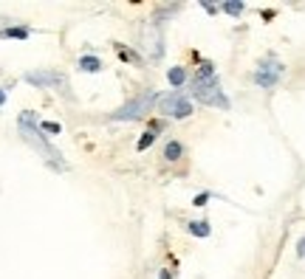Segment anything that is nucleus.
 <instances>
[{
    "label": "nucleus",
    "instance_id": "f03ea898",
    "mask_svg": "<svg viewBox=\"0 0 305 279\" xmlns=\"http://www.w3.org/2000/svg\"><path fill=\"white\" fill-rule=\"evenodd\" d=\"M192 96L201 102V105H212V108H220V110H229V99L223 96L220 90V82L218 79H192Z\"/></svg>",
    "mask_w": 305,
    "mask_h": 279
},
{
    "label": "nucleus",
    "instance_id": "f257e3e1",
    "mask_svg": "<svg viewBox=\"0 0 305 279\" xmlns=\"http://www.w3.org/2000/svg\"><path fill=\"white\" fill-rule=\"evenodd\" d=\"M17 130H20V136L26 138V141H29L37 152H43V158L48 161L51 169H57V172L65 169V161L59 158V152L54 150L48 141H45V136L40 133V122L34 119L31 110H23V113H20V119H17Z\"/></svg>",
    "mask_w": 305,
    "mask_h": 279
},
{
    "label": "nucleus",
    "instance_id": "aec40b11",
    "mask_svg": "<svg viewBox=\"0 0 305 279\" xmlns=\"http://www.w3.org/2000/svg\"><path fill=\"white\" fill-rule=\"evenodd\" d=\"M201 6H204L209 15H215V12H218V6H215V3H201Z\"/></svg>",
    "mask_w": 305,
    "mask_h": 279
},
{
    "label": "nucleus",
    "instance_id": "0eeeda50",
    "mask_svg": "<svg viewBox=\"0 0 305 279\" xmlns=\"http://www.w3.org/2000/svg\"><path fill=\"white\" fill-rule=\"evenodd\" d=\"M161 130H164V122H153L147 130H144V136L139 138V144H136V150H139V152H144V150L150 147V144H153L158 136H161Z\"/></svg>",
    "mask_w": 305,
    "mask_h": 279
},
{
    "label": "nucleus",
    "instance_id": "4468645a",
    "mask_svg": "<svg viewBox=\"0 0 305 279\" xmlns=\"http://www.w3.org/2000/svg\"><path fill=\"white\" fill-rule=\"evenodd\" d=\"M195 79H215V68H212V62H204L198 68V73H195Z\"/></svg>",
    "mask_w": 305,
    "mask_h": 279
},
{
    "label": "nucleus",
    "instance_id": "9d476101",
    "mask_svg": "<svg viewBox=\"0 0 305 279\" xmlns=\"http://www.w3.org/2000/svg\"><path fill=\"white\" fill-rule=\"evenodd\" d=\"M187 229H190V234H195V237H209L212 234V229H209V223L206 220H190L187 223Z\"/></svg>",
    "mask_w": 305,
    "mask_h": 279
},
{
    "label": "nucleus",
    "instance_id": "39448f33",
    "mask_svg": "<svg viewBox=\"0 0 305 279\" xmlns=\"http://www.w3.org/2000/svg\"><path fill=\"white\" fill-rule=\"evenodd\" d=\"M283 65H280V59L277 57H266L260 65H257V71H255V85H260V87H274L280 79H283Z\"/></svg>",
    "mask_w": 305,
    "mask_h": 279
},
{
    "label": "nucleus",
    "instance_id": "6e6552de",
    "mask_svg": "<svg viewBox=\"0 0 305 279\" xmlns=\"http://www.w3.org/2000/svg\"><path fill=\"white\" fill-rule=\"evenodd\" d=\"M77 65H79V71H88V73H99L102 71V59L93 57V54H82Z\"/></svg>",
    "mask_w": 305,
    "mask_h": 279
},
{
    "label": "nucleus",
    "instance_id": "f3484780",
    "mask_svg": "<svg viewBox=\"0 0 305 279\" xmlns=\"http://www.w3.org/2000/svg\"><path fill=\"white\" fill-rule=\"evenodd\" d=\"M206 201H209V195L201 192V195H195V201H192V203H195V206H206Z\"/></svg>",
    "mask_w": 305,
    "mask_h": 279
},
{
    "label": "nucleus",
    "instance_id": "6ab92c4d",
    "mask_svg": "<svg viewBox=\"0 0 305 279\" xmlns=\"http://www.w3.org/2000/svg\"><path fill=\"white\" fill-rule=\"evenodd\" d=\"M158 279H172V271H170V268H161V273H158Z\"/></svg>",
    "mask_w": 305,
    "mask_h": 279
},
{
    "label": "nucleus",
    "instance_id": "412c9836",
    "mask_svg": "<svg viewBox=\"0 0 305 279\" xmlns=\"http://www.w3.org/2000/svg\"><path fill=\"white\" fill-rule=\"evenodd\" d=\"M3 105H6V90L0 87V108H3Z\"/></svg>",
    "mask_w": 305,
    "mask_h": 279
},
{
    "label": "nucleus",
    "instance_id": "ddd939ff",
    "mask_svg": "<svg viewBox=\"0 0 305 279\" xmlns=\"http://www.w3.org/2000/svg\"><path fill=\"white\" fill-rule=\"evenodd\" d=\"M116 51H119V57L125 59V62H133V65H142V57L136 54V51L125 48V45H116Z\"/></svg>",
    "mask_w": 305,
    "mask_h": 279
},
{
    "label": "nucleus",
    "instance_id": "f8f14e48",
    "mask_svg": "<svg viewBox=\"0 0 305 279\" xmlns=\"http://www.w3.org/2000/svg\"><path fill=\"white\" fill-rule=\"evenodd\" d=\"M0 37H12V40H26V37H31V29H26V26H20V29H0Z\"/></svg>",
    "mask_w": 305,
    "mask_h": 279
},
{
    "label": "nucleus",
    "instance_id": "7ed1b4c3",
    "mask_svg": "<svg viewBox=\"0 0 305 279\" xmlns=\"http://www.w3.org/2000/svg\"><path fill=\"white\" fill-rule=\"evenodd\" d=\"M156 105H158V110H161L164 116H170V119H187V116H192V105L181 90L156 96Z\"/></svg>",
    "mask_w": 305,
    "mask_h": 279
},
{
    "label": "nucleus",
    "instance_id": "1a4fd4ad",
    "mask_svg": "<svg viewBox=\"0 0 305 279\" xmlns=\"http://www.w3.org/2000/svg\"><path fill=\"white\" fill-rule=\"evenodd\" d=\"M184 155V144L181 141H167V147H164V161H178V158Z\"/></svg>",
    "mask_w": 305,
    "mask_h": 279
},
{
    "label": "nucleus",
    "instance_id": "423d86ee",
    "mask_svg": "<svg viewBox=\"0 0 305 279\" xmlns=\"http://www.w3.org/2000/svg\"><path fill=\"white\" fill-rule=\"evenodd\" d=\"M26 82L34 87H65V76L57 71H29Z\"/></svg>",
    "mask_w": 305,
    "mask_h": 279
},
{
    "label": "nucleus",
    "instance_id": "2eb2a0df",
    "mask_svg": "<svg viewBox=\"0 0 305 279\" xmlns=\"http://www.w3.org/2000/svg\"><path fill=\"white\" fill-rule=\"evenodd\" d=\"M220 9H223L226 15L237 17V15H243V9H246V6H243V3H223V6H220Z\"/></svg>",
    "mask_w": 305,
    "mask_h": 279
},
{
    "label": "nucleus",
    "instance_id": "9b49d317",
    "mask_svg": "<svg viewBox=\"0 0 305 279\" xmlns=\"http://www.w3.org/2000/svg\"><path fill=\"white\" fill-rule=\"evenodd\" d=\"M167 82H170L172 87H181L187 82V71L184 68H170V71H167Z\"/></svg>",
    "mask_w": 305,
    "mask_h": 279
},
{
    "label": "nucleus",
    "instance_id": "dca6fc26",
    "mask_svg": "<svg viewBox=\"0 0 305 279\" xmlns=\"http://www.w3.org/2000/svg\"><path fill=\"white\" fill-rule=\"evenodd\" d=\"M40 130H45L48 136H57V133H63V127H59L57 122H40Z\"/></svg>",
    "mask_w": 305,
    "mask_h": 279
},
{
    "label": "nucleus",
    "instance_id": "a211bd4d",
    "mask_svg": "<svg viewBox=\"0 0 305 279\" xmlns=\"http://www.w3.org/2000/svg\"><path fill=\"white\" fill-rule=\"evenodd\" d=\"M297 257H299V259H305V237L297 243Z\"/></svg>",
    "mask_w": 305,
    "mask_h": 279
},
{
    "label": "nucleus",
    "instance_id": "20e7f679",
    "mask_svg": "<svg viewBox=\"0 0 305 279\" xmlns=\"http://www.w3.org/2000/svg\"><path fill=\"white\" fill-rule=\"evenodd\" d=\"M153 102H156V93H142L133 102H128L125 108H119L116 113H110V119L113 122H139V119L147 116V110L153 108Z\"/></svg>",
    "mask_w": 305,
    "mask_h": 279
}]
</instances>
